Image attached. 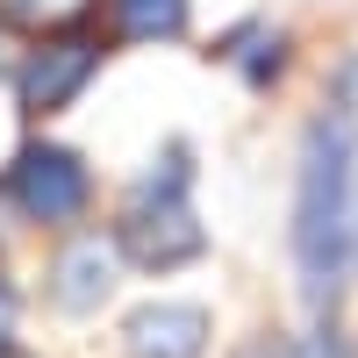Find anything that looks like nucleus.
<instances>
[{
  "mask_svg": "<svg viewBox=\"0 0 358 358\" xmlns=\"http://www.w3.org/2000/svg\"><path fill=\"white\" fill-rule=\"evenodd\" d=\"M358 229V129L322 115L301 136V179H294V265H301V301L315 315L337 308Z\"/></svg>",
  "mask_w": 358,
  "mask_h": 358,
  "instance_id": "nucleus-1",
  "label": "nucleus"
},
{
  "mask_svg": "<svg viewBox=\"0 0 358 358\" xmlns=\"http://www.w3.org/2000/svg\"><path fill=\"white\" fill-rule=\"evenodd\" d=\"M351 265H358V229H351Z\"/></svg>",
  "mask_w": 358,
  "mask_h": 358,
  "instance_id": "nucleus-12",
  "label": "nucleus"
},
{
  "mask_svg": "<svg viewBox=\"0 0 358 358\" xmlns=\"http://www.w3.org/2000/svg\"><path fill=\"white\" fill-rule=\"evenodd\" d=\"M0 351H15V294H8V280H0Z\"/></svg>",
  "mask_w": 358,
  "mask_h": 358,
  "instance_id": "nucleus-11",
  "label": "nucleus"
},
{
  "mask_svg": "<svg viewBox=\"0 0 358 358\" xmlns=\"http://www.w3.org/2000/svg\"><path fill=\"white\" fill-rule=\"evenodd\" d=\"M101 36L94 29H43L36 43H29V57H22V72H15V94H22V115H65L79 94H86V79L101 72Z\"/></svg>",
  "mask_w": 358,
  "mask_h": 358,
  "instance_id": "nucleus-3",
  "label": "nucleus"
},
{
  "mask_svg": "<svg viewBox=\"0 0 358 358\" xmlns=\"http://www.w3.org/2000/svg\"><path fill=\"white\" fill-rule=\"evenodd\" d=\"M115 244H122V258L143 265V273H172V265H194L208 251V229L194 215V151L187 143H165L151 158V172H143L136 194L122 201Z\"/></svg>",
  "mask_w": 358,
  "mask_h": 358,
  "instance_id": "nucleus-2",
  "label": "nucleus"
},
{
  "mask_svg": "<svg viewBox=\"0 0 358 358\" xmlns=\"http://www.w3.org/2000/svg\"><path fill=\"white\" fill-rule=\"evenodd\" d=\"M0 36H8V22H0Z\"/></svg>",
  "mask_w": 358,
  "mask_h": 358,
  "instance_id": "nucleus-14",
  "label": "nucleus"
},
{
  "mask_svg": "<svg viewBox=\"0 0 358 358\" xmlns=\"http://www.w3.org/2000/svg\"><path fill=\"white\" fill-rule=\"evenodd\" d=\"M330 115H337V122H351L358 129V57H344V65H337V86H330Z\"/></svg>",
  "mask_w": 358,
  "mask_h": 358,
  "instance_id": "nucleus-9",
  "label": "nucleus"
},
{
  "mask_svg": "<svg viewBox=\"0 0 358 358\" xmlns=\"http://www.w3.org/2000/svg\"><path fill=\"white\" fill-rule=\"evenodd\" d=\"M236 358H294V337H251Z\"/></svg>",
  "mask_w": 358,
  "mask_h": 358,
  "instance_id": "nucleus-10",
  "label": "nucleus"
},
{
  "mask_svg": "<svg viewBox=\"0 0 358 358\" xmlns=\"http://www.w3.org/2000/svg\"><path fill=\"white\" fill-rule=\"evenodd\" d=\"M94 0H0V22L8 29H29V36H43V29H72Z\"/></svg>",
  "mask_w": 358,
  "mask_h": 358,
  "instance_id": "nucleus-8",
  "label": "nucleus"
},
{
  "mask_svg": "<svg viewBox=\"0 0 358 358\" xmlns=\"http://www.w3.org/2000/svg\"><path fill=\"white\" fill-rule=\"evenodd\" d=\"M129 358H208V308L194 301H143L122 322Z\"/></svg>",
  "mask_w": 358,
  "mask_h": 358,
  "instance_id": "nucleus-5",
  "label": "nucleus"
},
{
  "mask_svg": "<svg viewBox=\"0 0 358 358\" xmlns=\"http://www.w3.org/2000/svg\"><path fill=\"white\" fill-rule=\"evenodd\" d=\"M8 194L29 222L43 229H65L86 215V201H94V179H86L79 151H65V143H22L15 165H8Z\"/></svg>",
  "mask_w": 358,
  "mask_h": 358,
  "instance_id": "nucleus-4",
  "label": "nucleus"
},
{
  "mask_svg": "<svg viewBox=\"0 0 358 358\" xmlns=\"http://www.w3.org/2000/svg\"><path fill=\"white\" fill-rule=\"evenodd\" d=\"M0 358H22V351H0Z\"/></svg>",
  "mask_w": 358,
  "mask_h": 358,
  "instance_id": "nucleus-13",
  "label": "nucleus"
},
{
  "mask_svg": "<svg viewBox=\"0 0 358 358\" xmlns=\"http://www.w3.org/2000/svg\"><path fill=\"white\" fill-rule=\"evenodd\" d=\"M108 22L122 43H172L187 36V0H108Z\"/></svg>",
  "mask_w": 358,
  "mask_h": 358,
  "instance_id": "nucleus-7",
  "label": "nucleus"
},
{
  "mask_svg": "<svg viewBox=\"0 0 358 358\" xmlns=\"http://www.w3.org/2000/svg\"><path fill=\"white\" fill-rule=\"evenodd\" d=\"M115 265H122V244H101V236H79V244L50 265V301L65 308V315H86V308H101L108 301V287H115Z\"/></svg>",
  "mask_w": 358,
  "mask_h": 358,
  "instance_id": "nucleus-6",
  "label": "nucleus"
}]
</instances>
